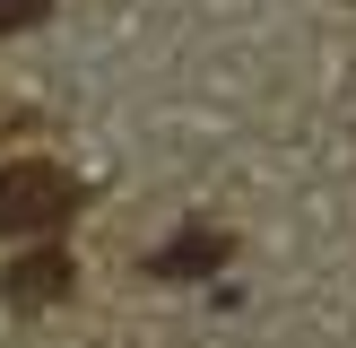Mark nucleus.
<instances>
[{"mask_svg": "<svg viewBox=\"0 0 356 348\" xmlns=\"http://www.w3.org/2000/svg\"><path fill=\"white\" fill-rule=\"evenodd\" d=\"M79 218V174L70 166H0V235H52V226Z\"/></svg>", "mask_w": 356, "mask_h": 348, "instance_id": "1", "label": "nucleus"}, {"mask_svg": "<svg viewBox=\"0 0 356 348\" xmlns=\"http://www.w3.org/2000/svg\"><path fill=\"white\" fill-rule=\"evenodd\" d=\"M226 253H235V244H226L218 226H183L174 244L148 253V270H156V278H209V270H226Z\"/></svg>", "mask_w": 356, "mask_h": 348, "instance_id": "2", "label": "nucleus"}, {"mask_svg": "<svg viewBox=\"0 0 356 348\" xmlns=\"http://www.w3.org/2000/svg\"><path fill=\"white\" fill-rule=\"evenodd\" d=\"M0 296H9V305H52V296H70V253H26L0 278Z\"/></svg>", "mask_w": 356, "mask_h": 348, "instance_id": "3", "label": "nucleus"}, {"mask_svg": "<svg viewBox=\"0 0 356 348\" xmlns=\"http://www.w3.org/2000/svg\"><path fill=\"white\" fill-rule=\"evenodd\" d=\"M52 17V0H0V35H17V26H44Z\"/></svg>", "mask_w": 356, "mask_h": 348, "instance_id": "4", "label": "nucleus"}]
</instances>
